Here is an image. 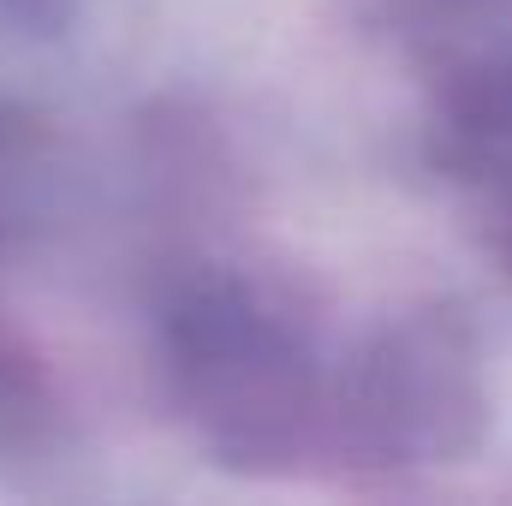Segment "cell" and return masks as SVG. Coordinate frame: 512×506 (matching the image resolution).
Instances as JSON below:
<instances>
[]
</instances>
